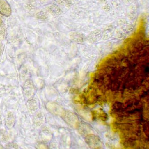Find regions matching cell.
<instances>
[{
  "label": "cell",
  "instance_id": "obj_1",
  "mask_svg": "<svg viewBox=\"0 0 149 149\" xmlns=\"http://www.w3.org/2000/svg\"><path fill=\"white\" fill-rule=\"evenodd\" d=\"M22 91L24 95L27 100L34 97L36 90L33 81L30 79H27L25 81L23 85Z\"/></svg>",
  "mask_w": 149,
  "mask_h": 149
},
{
  "label": "cell",
  "instance_id": "obj_2",
  "mask_svg": "<svg viewBox=\"0 0 149 149\" xmlns=\"http://www.w3.org/2000/svg\"><path fill=\"white\" fill-rule=\"evenodd\" d=\"M86 141L91 148L100 149L102 147V142L100 139L93 134L87 136Z\"/></svg>",
  "mask_w": 149,
  "mask_h": 149
},
{
  "label": "cell",
  "instance_id": "obj_3",
  "mask_svg": "<svg viewBox=\"0 0 149 149\" xmlns=\"http://www.w3.org/2000/svg\"><path fill=\"white\" fill-rule=\"evenodd\" d=\"M12 14V10L6 0H0V14L5 17H9Z\"/></svg>",
  "mask_w": 149,
  "mask_h": 149
},
{
  "label": "cell",
  "instance_id": "obj_4",
  "mask_svg": "<svg viewBox=\"0 0 149 149\" xmlns=\"http://www.w3.org/2000/svg\"><path fill=\"white\" fill-rule=\"evenodd\" d=\"M64 120L69 126L74 127L75 126L78 119L74 114L70 111L66 112L64 113Z\"/></svg>",
  "mask_w": 149,
  "mask_h": 149
},
{
  "label": "cell",
  "instance_id": "obj_5",
  "mask_svg": "<svg viewBox=\"0 0 149 149\" xmlns=\"http://www.w3.org/2000/svg\"><path fill=\"white\" fill-rule=\"evenodd\" d=\"M16 123V117L14 113L8 112L5 117V125L7 129H13Z\"/></svg>",
  "mask_w": 149,
  "mask_h": 149
},
{
  "label": "cell",
  "instance_id": "obj_6",
  "mask_svg": "<svg viewBox=\"0 0 149 149\" xmlns=\"http://www.w3.org/2000/svg\"><path fill=\"white\" fill-rule=\"evenodd\" d=\"M45 121V116L43 114L42 112L41 111L37 112L33 117V122L34 124L37 126H42Z\"/></svg>",
  "mask_w": 149,
  "mask_h": 149
},
{
  "label": "cell",
  "instance_id": "obj_7",
  "mask_svg": "<svg viewBox=\"0 0 149 149\" xmlns=\"http://www.w3.org/2000/svg\"><path fill=\"white\" fill-rule=\"evenodd\" d=\"M26 105L27 109L30 112H35L39 107L38 100L35 97H33L27 100Z\"/></svg>",
  "mask_w": 149,
  "mask_h": 149
},
{
  "label": "cell",
  "instance_id": "obj_8",
  "mask_svg": "<svg viewBox=\"0 0 149 149\" xmlns=\"http://www.w3.org/2000/svg\"><path fill=\"white\" fill-rule=\"evenodd\" d=\"M102 36V34H101V31L100 30H95L91 33L88 36L87 39L90 42H95L98 41L99 40L101 39Z\"/></svg>",
  "mask_w": 149,
  "mask_h": 149
},
{
  "label": "cell",
  "instance_id": "obj_9",
  "mask_svg": "<svg viewBox=\"0 0 149 149\" xmlns=\"http://www.w3.org/2000/svg\"><path fill=\"white\" fill-rule=\"evenodd\" d=\"M70 36L73 41L78 43H83L86 39V36L81 33H72Z\"/></svg>",
  "mask_w": 149,
  "mask_h": 149
},
{
  "label": "cell",
  "instance_id": "obj_10",
  "mask_svg": "<svg viewBox=\"0 0 149 149\" xmlns=\"http://www.w3.org/2000/svg\"><path fill=\"white\" fill-rule=\"evenodd\" d=\"M8 140L9 135L7 131L3 129H0V141L2 142H6Z\"/></svg>",
  "mask_w": 149,
  "mask_h": 149
},
{
  "label": "cell",
  "instance_id": "obj_11",
  "mask_svg": "<svg viewBox=\"0 0 149 149\" xmlns=\"http://www.w3.org/2000/svg\"><path fill=\"white\" fill-rule=\"evenodd\" d=\"M5 35V25L0 17V39H3Z\"/></svg>",
  "mask_w": 149,
  "mask_h": 149
},
{
  "label": "cell",
  "instance_id": "obj_12",
  "mask_svg": "<svg viewBox=\"0 0 149 149\" xmlns=\"http://www.w3.org/2000/svg\"><path fill=\"white\" fill-rule=\"evenodd\" d=\"M6 148H18V146L15 143H10L6 145Z\"/></svg>",
  "mask_w": 149,
  "mask_h": 149
},
{
  "label": "cell",
  "instance_id": "obj_13",
  "mask_svg": "<svg viewBox=\"0 0 149 149\" xmlns=\"http://www.w3.org/2000/svg\"><path fill=\"white\" fill-rule=\"evenodd\" d=\"M3 44L2 42V41L0 39V56L2 54L3 52Z\"/></svg>",
  "mask_w": 149,
  "mask_h": 149
},
{
  "label": "cell",
  "instance_id": "obj_14",
  "mask_svg": "<svg viewBox=\"0 0 149 149\" xmlns=\"http://www.w3.org/2000/svg\"><path fill=\"white\" fill-rule=\"evenodd\" d=\"M1 125H2V119H1V116L0 115V127L1 126Z\"/></svg>",
  "mask_w": 149,
  "mask_h": 149
},
{
  "label": "cell",
  "instance_id": "obj_15",
  "mask_svg": "<svg viewBox=\"0 0 149 149\" xmlns=\"http://www.w3.org/2000/svg\"><path fill=\"white\" fill-rule=\"evenodd\" d=\"M0 148H1V145H0Z\"/></svg>",
  "mask_w": 149,
  "mask_h": 149
}]
</instances>
